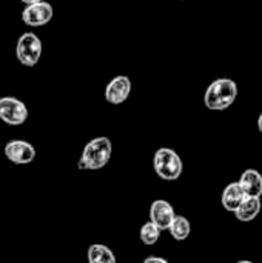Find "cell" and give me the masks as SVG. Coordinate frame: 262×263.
<instances>
[{
    "mask_svg": "<svg viewBox=\"0 0 262 263\" xmlns=\"http://www.w3.org/2000/svg\"><path fill=\"white\" fill-rule=\"evenodd\" d=\"M171 237L178 242H182L185 239H188L190 233H191V225H190V220L184 216H174L170 228H168Z\"/></svg>",
    "mask_w": 262,
    "mask_h": 263,
    "instance_id": "14",
    "label": "cell"
},
{
    "mask_svg": "<svg viewBox=\"0 0 262 263\" xmlns=\"http://www.w3.org/2000/svg\"><path fill=\"white\" fill-rule=\"evenodd\" d=\"M236 97H238L236 82L227 77H221L208 85L204 94V103L210 111H224L235 103Z\"/></svg>",
    "mask_w": 262,
    "mask_h": 263,
    "instance_id": "1",
    "label": "cell"
},
{
    "mask_svg": "<svg viewBox=\"0 0 262 263\" xmlns=\"http://www.w3.org/2000/svg\"><path fill=\"white\" fill-rule=\"evenodd\" d=\"M88 263H117V260L107 245L94 243L88 248Z\"/></svg>",
    "mask_w": 262,
    "mask_h": 263,
    "instance_id": "13",
    "label": "cell"
},
{
    "mask_svg": "<svg viewBox=\"0 0 262 263\" xmlns=\"http://www.w3.org/2000/svg\"><path fill=\"white\" fill-rule=\"evenodd\" d=\"M247 196L244 194L241 185L238 182H233L230 185L225 186V190L222 191V206L229 211V213H235L238 210V206L242 203V200Z\"/></svg>",
    "mask_w": 262,
    "mask_h": 263,
    "instance_id": "11",
    "label": "cell"
},
{
    "mask_svg": "<svg viewBox=\"0 0 262 263\" xmlns=\"http://www.w3.org/2000/svg\"><path fill=\"white\" fill-rule=\"evenodd\" d=\"M54 15V9L51 3L46 0L26 5L25 9L22 11V22L28 26H45L46 23L51 22Z\"/></svg>",
    "mask_w": 262,
    "mask_h": 263,
    "instance_id": "6",
    "label": "cell"
},
{
    "mask_svg": "<svg viewBox=\"0 0 262 263\" xmlns=\"http://www.w3.org/2000/svg\"><path fill=\"white\" fill-rule=\"evenodd\" d=\"M153 166L156 174L167 182L178 180L182 174L184 165L179 154L171 148H159L153 157Z\"/></svg>",
    "mask_w": 262,
    "mask_h": 263,
    "instance_id": "3",
    "label": "cell"
},
{
    "mask_svg": "<svg viewBox=\"0 0 262 263\" xmlns=\"http://www.w3.org/2000/svg\"><path fill=\"white\" fill-rule=\"evenodd\" d=\"M28 108L17 97H0V120L11 126L23 125L28 120Z\"/></svg>",
    "mask_w": 262,
    "mask_h": 263,
    "instance_id": "5",
    "label": "cell"
},
{
    "mask_svg": "<svg viewBox=\"0 0 262 263\" xmlns=\"http://www.w3.org/2000/svg\"><path fill=\"white\" fill-rule=\"evenodd\" d=\"M42 51H43L42 40L34 32H23L19 37L15 46V55L23 66H36L42 57Z\"/></svg>",
    "mask_w": 262,
    "mask_h": 263,
    "instance_id": "4",
    "label": "cell"
},
{
    "mask_svg": "<svg viewBox=\"0 0 262 263\" xmlns=\"http://www.w3.org/2000/svg\"><path fill=\"white\" fill-rule=\"evenodd\" d=\"M258 129L262 133V112L261 116H259V119H258Z\"/></svg>",
    "mask_w": 262,
    "mask_h": 263,
    "instance_id": "18",
    "label": "cell"
},
{
    "mask_svg": "<svg viewBox=\"0 0 262 263\" xmlns=\"http://www.w3.org/2000/svg\"><path fill=\"white\" fill-rule=\"evenodd\" d=\"M131 92V80L127 76H116L105 88V99L111 105L124 103Z\"/></svg>",
    "mask_w": 262,
    "mask_h": 263,
    "instance_id": "8",
    "label": "cell"
},
{
    "mask_svg": "<svg viewBox=\"0 0 262 263\" xmlns=\"http://www.w3.org/2000/svg\"><path fill=\"white\" fill-rule=\"evenodd\" d=\"M176 213L174 208L167 200H154L150 206V222L154 223L161 231L170 228Z\"/></svg>",
    "mask_w": 262,
    "mask_h": 263,
    "instance_id": "9",
    "label": "cell"
},
{
    "mask_svg": "<svg viewBox=\"0 0 262 263\" xmlns=\"http://www.w3.org/2000/svg\"><path fill=\"white\" fill-rule=\"evenodd\" d=\"M261 208V199H258V197H246V199L242 200V203L238 206V210H236L233 214L236 216V219H238L239 222L247 223V222L255 220V219L259 216Z\"/></svg>",
    "mask_w": 262,
    "mask_h": 263,
    "instance_id": "12",
    "label": "cell"
},
{
    "mask_svg": "<svg viewBox=\"0 0 262 263\" xmlns=\"http://www.w3.org/2000/svg\"><path fill=\"white\" fill-rule=\"evenodd\" d=\"M236 263H253L252 260H239V262H236Z\"/></svg>",
    "mask_w": 262,
    "mask_h": 263,
    "instance_id": "19",
    "label": "cell"
},
{
    "mask_svg": "<svg viewBox=\"0 0 262 263\" xmlns=\"http://www.w3.org/2000/svg\"><path fill=\"white\" fill-rule=\"evenodd\" d=\"M139 236H141V240H142L144 245L151 247V245L158 243V240H159V237H161V230H159L154 223L147 222V223L142 225Z\"/></svg>",
    "mask_w": 262,
    "mask_h": 263,
    "instance_id": "15",
    "label": "cell"
},
{
    "mask_svg": "<svg viewBox=\"0 0 262 263\" xmlns=\"http://www.w3.org/2000/svg\"><path fill=\"white\" fill-rule=\"evenodd\" d=\"M113 154V143L108 137H96L90 140L80 156L79 170H102L111 159Z\"/></svg>",
    "mask_w": 262,
    "mask_h": 263,
    "instance_id": "2",
    "label": "cell"
},
{
    "mask_svg": "<svg viewBox=\"0 0 262 263\" xmlns=\"http://www.w3.org/2000/svg\"><path fill=\"white\" fill-rule=\"evenodd\" d=\"M22 3L25 5H32V3H39V2H43V0H20Z\"/></svg>",
    "mask_w": 262,
    "mask_h": 263,
    "instance_id": "17",
    "label": "cell"
},
{
    "mask_svg": "<svg viewBox=\"0 0 262 263\" xmlns=\"http://www.w3.org/2000/svg\"><path fill=\"white\" fill-rule=\"evenodd\" d=\"M144 263H170L167 259H164V257H158V256H150V257H147Z\"/></svg>",
    "mask_w": 262,
    "mask_h": 263,
    "instance_id": "16",
    "label": "cell"
},
{
    "mask_svg": "<svg viewBox=\"0 0 262 263\" xmlns=\"http://www.w3.org/2000/svg\"><path fill=\"white\" fill-rule=\"evenodd\" d=\"M247 197H258L262 196V174L256 170H246L238 182Z\"/></svg>",
    "mask_w": 262,
    "mask_h": 263,
    "instance_id": "10",
    "label": "cell"
},
{
    "mask_svg": "<svg viewBox=\"0 0 262 263\" xmlns=\"http://www.w3.org/2000/svg\"><path fill=\"white\" fill-rule=\"evenodd\" d=\"M5 156L15 165H28L36 159V149L29 142L15 139L5 145Z\"/></svg>",
    "mask_w": 262,
    "mask_h": 263,
    "instance_id": "7",
    "label": "cell"
}]
</instances>
